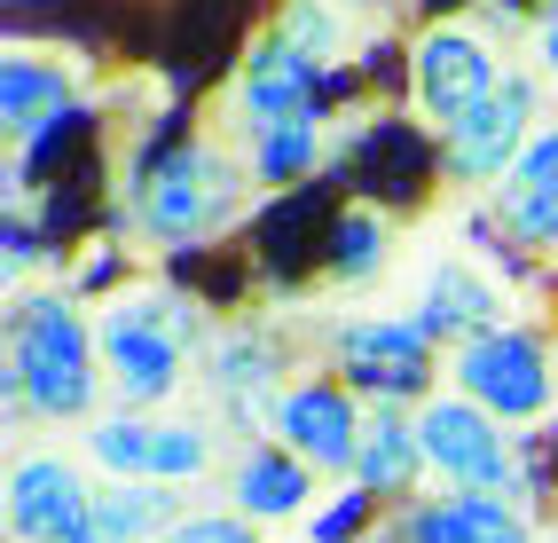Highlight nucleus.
I'll use <instances>...</instances> for the list:
<instances>
[{
  "label": "nucleus",
  "instance_id": "2",
  "mask_svg": "<svg viewBox=\"0 0 558 543\" xmlns=\"http://www.w3.org/2000/svg\"><path fill=\"white\" fill-rule=\"evenodd\" d=\"M95 339H102V378L119 394V410H166L190 378L197 315L181 292H119L95 315Z\"/></svg>",
  "mask_w": 558,
  "mask_h": 543
},
{
  "label": "nucleus",
  "instance_id": "27",
  "mask_svg": "<svg viewBox=\"0 0 558 543\" xmlns=\"http://www.w3.org/2000/svg\"><path fill=\"white\" fill-rule=\"evenodd\" d=\"M110 276H119V252L102 244V252H87V261H80V276H71V292H102Z\"/></svg>",
  "mask_w": 558,
  "mask_h": 543
},
{
  "label": "nucleus",
  "instance_id": "14",
  "mask_svg": "<svg viewBox=\"0 0 558 543\" xmlns=\"http://www.w3.org/2000/svg\"><path fill=\"white\" fill-rule=\"evenodd\" d=\"M393 543H535L527 512L511 496H472V488H449V496H417L393 512Z\"/></svg>",
  "mask_w": 558,
  "mask_h": 543
},
{
  "label": "nucleus",
  "instance_id": "18",
  "mask_svg": "<svg viewBox=\"0 0 558 543\" xmlns=\"http://www.w3.org/2000/svg\"><path fill=\"white\" fill-rule=\"evenodd\" d=\"M205 386H213V402L229 410V418H268L276 410V394L291 386L283 378V354H276V339L268 331H252V323H236L229 339H213V354H205Z\"/></svg>",
  "mask_w": 558,
  "mask_h": 543
},
{
  "label": "nucleus",
  "instance_id": "6",
  "mask_svg": "<svg viewBox=\"0 0 558 543\" xmlns=\"http://www.w3.org/2000/svg\"><path fill=\"white\" fill-rule=\"evenodd\" d=\"M330 362L378 410H417L440 394L433 386V331L417 315H347L330 331Z\"/></svg>",
  "mask_w": 558,
  "mask_h": 543
},
{
  "label": "nucleus",
  "instance_id": "8",
  "mask_svg": "<svg viewBox=\"0 0 558 543\" xmlns=\"http://www.w3.org/2000/svg\"><path fill=\"white\" fill-rule=\"evenodd\" d=\"M543 102H535V80L527 71H504V87L480 102L472 119H457L449 134H433V158L457 190H504L511 166L527 158V142L543 134Z\"/></svg>",
  "mask_w": 558,
  "mask_h": 543
},
{
  "label": "nucleus",
  "instance_id": "7",
  "mask_svg": "<svg viewBox=\"0 0 558 543\" xmlns=\"http://www.w3.org/2000/svg\"><path fill=\"white\" fill-rule=\"evenodd\" d=\"M504 87V56L480 24H425L417 48H409V102L433 134H449L457 119H472L480 102Z\"/></svg>",
  "mask_w": 558,
  "mask_h": 543
},
{
  "label": "nucleus",
  "instance_id": "20",
  "mask_svg": "<svg viewBox=\"0 0 558 543\" xmlns=\"http://www.w3.org/2000/svg\"><path fill=\"white\" fill-rule=\"evenodd\" d=\"M181 520H190V504H181V488L166 481H110L95 488V535L102 543H166Z\"/></svg>",
  "mask_w": 558,
  "mask_h": 543
},
{
  "label": "nucleus",
  "instance_id": "19",
  "mask_svg": "<svg viewBox=\"0 0 558 543\" xmlns=\"http://www.w3.org/2000/svg\"><path fill=\"white\" fill-rule=\"evenodd\" d=\"M347 481H354V488H369L378 504H417V488L433 481L425 442H417V410H378V418H369Z\"/></svg>",
  "mask_w": 558,
  "mask_h": 543
},
{
  "label": "nucleus",
  "instance_id": "4",
  "mask_svg": "<svg viewBox=\"0 0 558 543\" xmlns=\"http://www.w3.org/2000/svg\"><path fill=\"white\" fill-rule=\"evenodd\" d=\"M449 386L504 425H535L558 410V362H550L543 331H527V323H496V331L464 339L449 354Z\"/></svg>",
  "mask_w": 558,
  "mask_h": 543
},
{
  "label": "nucleus",
  "instance_id": "17",
  "mask_svg": "<svg viewBox=\"0 0 558 543\" xmlns=\"http://www.w3.org/2000/svg\"><path fill=\"white\" fill-rule=\"evenodd\" d=\"M315 464L307 457H291L283 442H244L236 449V464H229V504L244 520H259V528H276V520H300L307 504H315Z\"/></svg>",
  "mask_w": 558,
  "mask_h": 543
},
{
  "label": "nucleus",
  "instance_id": "13",
  "mask_svg": "<svg viewBox=\"0 0 558 543\" xmlns=\"http://www.w3.org/2000/svg\"><path fill=\"white\" fill-rule=\"evenodd\" d=\"M71 119H80L71 111V71L56 56H40V48L0 56V126L16 142V166H32Z\"/></svg>",
  "mask_w": 558,
  "mask_h": 543
},
{
  "label": "nucleus",
  "instance_id": "11",
  "mask_svg": "<svg viewBox=\"0 0 558 543\" xmlns=\"http://www.w3.org/2000/svg\"><path fill=\"white\" fill-rule=\"evenodd\" d=\"M362 394L339 378V371H307V378H291L276 394V410H268V433L291 449V457H307L315 473H354V449H362Z\"/></svg>",
  "mask_w": 558,
  "mask_h": 543
},
{
  "label": "nucleus",
  "instance_id": "23",
  "mask_svg": "<svg viewBox=\"0 0 558 543\" xmlns=\"http://www.w3.org/2000/svg\"><path fill=\"white\" fill-rule=\"evenodd\" d=\"M276 32H283L291 48H307L315 63H339L347 9H339V0H283V9H276Z\"/></svg>",
  "mask_w": 558,
  "mask_h": 543
},
{
  "label": "nucleus",
  "instance_id": "22",
  "mask_svg": "<svg viewBox=\"0 0 558 543\" xmlns=\"http://www.w3.org/2000/svg\"><path fill=\"white\" fill-rule=\"evenodd\" d=\"M386 252H393V221L378 205H347L339 221H330V244H323V268L330 283H369L386 268Z\"/></svg>",
  "mask_w": 558,
  "mask_h": 543
},
{
  "label": "nucleus",
  "instance_id": "12",
  "mask_svg": "<svg viewBox=\"0 0 558 543\" xmlns=\"http://www.w3.org/2000/svg\"><path fill=\"white\" fill-rule=\"evenodd\" d=\"M0 512H9L16 543H71L95 520V488L63 449H16L9 488H0Z\"/></svg>",
  "mask_w": 558,
  "mask_h": 543
},
{
  "label": "nucleus",
  "instance_id": "16",
  "mask_svg": "<svg viewBox=\"0 0 558 543\" xmlns=\"http://www.w3.org/2000/svg\"><path fill=\"white\" fill-rule=\"evenodd\" d=\"M496 229L519 252H558V119L527 142V158L496 190Z\"/></svg>",
  "mask_w": 558,
  "mask_h": 543
},
{
  "label": "nucleus",
  "instance_id": "1",
  "mask_svg": "<svg viewBox=\"0 0 558 543\" xmlns=\"http://www.w3.org/2000/svg\"><path fill=\"white\" fill-rule=\"evenodd\" d=\"M102 339L80 315V292H16L9 307V371H0V394H9V418H40V425H80L102 402Z\"/></svg>",
  "mask_w": 558,
  "mask_h": 543
},
{
  "label": "nucleus",
  "instance_id": "21",
  "mask_svg": "<svg viewBox=\"0 0 558 543\" xmlns=\"http://www.w3.org/2000/svg\"><path fill=\"white\" fill-rule=\"evenodd\" d=\"M323 142H330V111L283 119V126H259V134H244V173L259 181V190H291V181H315Z\"/></svg>",
  "mask_w": 558,
  "mask_h": 543
},
{
  "label": "nucleus",
  "instance_id": "25",
  "mask_svg": "<svg viewBox=\"0 0 558 543\" xmlns=\"http://www.w3.org/2000/svg\"><path fill=\"white\" fill-rule=\"evenodd\" d=\"M166 543H259V520H244V512H190Z\"/></svg>",
  "mask_w": 558,
  "mask_h": 543
},
{
  "label": "nucleus",
  "instance_id": "5",
  "mask_svg": "<svg viewBox=\"0 0 558 543\" xmlns=\"http://www.w3.org/2000/svg\"><path fill=\"white\" fill-rule=\"evenodd\" d=\"M417 442H425L433 481L472 488V496H519V473H527L519 433L504 418H488L480 402H464L457 386L433 394V402H417Z\"/></svg>",
  "mask_w": 558,
  "mask_h": 543
},
{
  "label": "nucleus",
  "instance_id": "26",
  "mask_svg": "<svg viewBox=\"0 0 558 543\" xmlns=\"http://www.w3.org/2000/svg\"><path fill=\"white\" fill-rule=\"evenodd\" d=\"M527 40H535V63H543V80H558V0H550V9L535 16V32H527Z\"/></svg>",
  "mask_w": 558,
  "mask_h": 543
},
{
  "label": "nucleus",
  "instance_id": "24",
  "mask_svg": "<svg viewBox=\"0 0 558 543\" xmlns=\"http://www.w3.org/2000/svg\"><path fill=\"white\" fill-rule=\"evenodd\" d=\"M369 520H378V496H369V488H339V496L307 520V535H315V543H362Z\"/></svg>",
  "mask_w": 558,
  "mask_h": 543
},
{
  "label": "nucleus",
  "instance_id": "3",
  "mask_svg": "<svg viewBox=\"0 0 558 543\" xmlns=\"http://www.w3.org/2000/svg\"><path fill=\"white\" fill-rule=\"evenodd\" d=\"M244 158H229L220 142H173L142 166V190H134V229L166 244V252H197L205 237H220L244 205Z\"/></svg>",
  "mask_w": 558,
  "mask_h": 543
},
{
  "label": "nucleus",
  "instance_id": "28",
  "mask_svg": "<svg viewBox=\"0 0 558 543\" xmlns=\"http://www.w3.org/2000/svg\"><path fill=\"white\" fill-rule=\"evenodd\" d=\"M550 473H558V418H550Z\"/></svg>",
  "mask_w": 558,
  "mask_h": 543
},
{
  "label": "nucleus",
  "instance_id": "9",
  "mask_svg": "<svg viewBox=\"0 0 558 543\" xmlns=\"http://www.w3.org/2000/svg\"><path fill=\"white\" fill-rule=\"evenodd\" d=\"M87 457L110 481H166L190 488L213 473V425L190 418H150V410H110L87 425Z\"/></svg>",
  "mask_w": 558,
  "mask_h": 543
},
{
  "label": "nucleus",
  "instance_id": "15",
  "mask_svg": "<svg viewBox=\"0 0 558 543\" xmlns=\"http://www.w3.org/2000/svg\"><path fill=\"white\" fill-rule=\"evenodd\" d=\"M417 323L433 331V347H464L480 331H496L504 323V283L488 268H472L464 252H449V261H433L425 283H417Z\"/></svg>",
  "mask_w": 558,
  "mask_h": 543
},
{
  "label": "nucleus",
  "instance_id": "10",
  "mask_svg": "<svg viewBox=\"0 0 558 543\" xmlns=\"http://www.w3.org/2000/svg\"><path fill=\"white\" fill-rule=\"evenodd\" d=\"M330 95H347V71L339 63H315L307 48H291L276 24L259 32L252 56L236 63V126L244 134L283 126V119H307V111H330Z\"/></svg>",
  "mask_w": 558,
  "mask_h": 543
}]
</instances>
